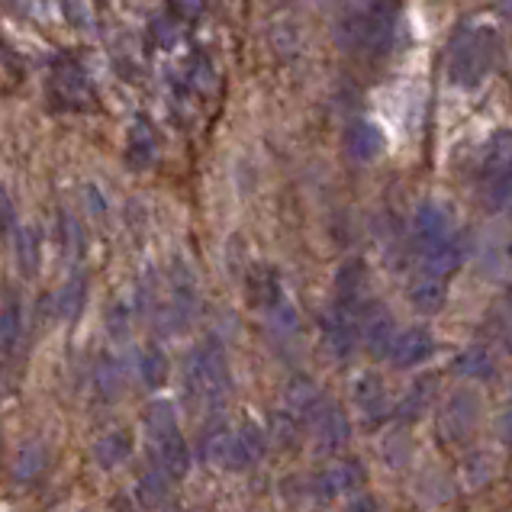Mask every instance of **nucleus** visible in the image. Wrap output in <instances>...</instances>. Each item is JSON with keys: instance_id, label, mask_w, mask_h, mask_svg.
Masks as SVG:
<instances>
[{"instance_id": "obj_13", "label": "nucleus", "mask_w": 512, "mask_h": 512, "mask_svg": "<svg viewBox=\"0 0 512 512\" xmlns=\"http://www.w3.org/2000/svg\"><path fill=\"white\" fill-rule=\"evenodd\" d=\"M152 448H155L158 471H162L168 480H184L187 477V471H190V448L184 442L181 429L152 438Z\"/></svg>"}, {"instance_id": "obj_30", "label": "nucleus", "mask_w": 512, "mask_h": 512, "mask_svg": "<svg viewBox=\"0 0 512 512\" xmlns=\"http://www.w3.org/2000/svg\"><path fill=\"white\" fill-rule=\"evenodd\" d=\"M277 445H294L297 442V416L290 413H274L271 429H265Z\"/></svg>"}, {"instance_id": "obj_2", "label": "nucleus", "mask_w": 512, "mask_h": 512, "mask_svg": "<svg viewBox=\"0 0 512 512\" xmlns=\"http://www.w3.org/2000/svg\"><path fill=\"white\" fill-rule=\"evenodd\" d=\"M500 55L503 46L496 26L490 23L461 26L448 46V81L458 91H474V87H480L496 71Z\"/></svg>"}, {"instance_id": "obj_8", "label": "nucleus", "mask_w": 512, "mask_h": 512, "mask_svg": "<svg viewBox=\"0 0 512 512\" xmlns=\"http://www.w3.org/2000/svg\"><path fill=\"white\" fill-rule=\"evenodd\" d=\"M203 455H207V461L223 467V471H245V467L255 464L252 455L245 451L239 432L232 429H213L203 438Z\"/></svg>"}, {"instance_id": "obj_19", "label": "nucleus", "mask_w": 512, "mask_h": 512, "mask_svg": "<svg viewBox=\"0 0 512 512\" xmlns=\"http://www.w3.org/2000/svg\"><path fill=\"white\" fill-rule=\"evenodd\" d=\"M435 393H438V380L432 374L419 377L416 384L406 390V397L397 403V409H393V413H397L400 422H416L429 409V403L435 400Z\"/></svg>"}, {"instance_id": "obj_14", "label": "nucleus", "mask_w": 512, "mask_h": 512, "mask_svg": "<svg viewBox=\"0 0 512 512\" xmlns=\"http://www.w3.org/2000/svg\"><path fill=\"white\" fill-rule=\"evenodd\" d=\"M23 342V300L13 287L0 294V358H10Z\"/></svg>"}, {"instance_id": "obj_23", "label": "nucleus", "mask_w": 512, "mask_h": 512, "mask_svg": "<svg viewBox=\"0 0 512 512\" xmlns=\"http://www.w3.org/2000/svg\"><path fill=\"white\" fill-rule=\"evenodd\" d=\"M455 371L471 380H490L496 374V358L487 345H471L455 358Z\"/></svg>"}, {"instance_id": "obj_29", "label": "nucleus", "mask_w": 512, "mask_h": 512, "mask_svg": "<svg viewBox=\"0 0 512 512\" xmlns=\"http://www.w3.org/2000/svg\"><path fill=\"white\" fill-rule=\"evenodd\" d=\"M239 438H242V445H245L248 455H252V461L265 458V448H268V432L261 429L258 422L245 419V422H242V429H239Z\"/></svg>"}, {"instance_id": "obj_16", "label": "nucleus", "mask_w": 512, "mask_h": 512, "mask_svg": "<svg viewBox=\"0 0 512 512\" xmlns=\"http://www.w3.org/2000/svg\"><path fill=\"white\" fill-rule=\"evenodd\" d=\"M409 306H413L416 313L422 316H435L438 310L445 306V297H448V284L442 281V277L435 274H426L422 271L413 284H409Z\"/></svg>"}, {"instance_id": "obj_11", "label": "nucleus", "mask_w": 512, "mask_h": 512, "mask_svg": "<svg viewBox=\"0 0 512 512\" xmlns=\"http://www.w3.org/2000/svg\"><path fill=\"white\" fill-rule=\"evenodd\" d=\"M323 339L335 358H348L358 345V316L342 306H332L323 316Z\"/></svg>"}, {"instance_id": "obj_12", "label": "nucleus", "mask_w": 512, "mask_h": 512, "mask_svg": "<svg viewBox=\"0 0 512 512\" xmlns=\"http://www.w3.org/2000/svg\"><path fill=\"white\" fill-rule=\"evenodd\" d=\"M313 435H316V445L323 451H339L348 445L351 438V422H348V413L342 406H332V403H323L319 406V413L313 416Z\"/></svg>"}, {"instance_id": "obj_31", "label": "nucleus", "mask_w": 512, "mask_h": 512, "mask_svg": "<svg viewBox=\"0 0 512 512\" xmlns=\"http://www.w3.org/2000/svg\"><path fill=\"white\" fill-rule=\"evenodd\" d=\"M42 464H46V455H42V448H26L20 464H17V480H33L42 471Z\"/></svg>"}, {"instance_id": "obj_7", "label": "nucleus", "mask_w": 512, "mask_h": 512, "mask_svg": "<svg viewBox=\"0 0 512 512\" xmlns=\"http://www.w3.org/2000/svg\"><path fill=\"white\" fill-rule=\"evenodd\" d=\"M361 480H364V467L358 461H335L313 477L310 490L316 500H339V496L358 490Z\"/></svg>"}, {"instance_id": "obj_27", "label": "nucleus", "mask_w": 512, "mask_h": 512, "mask_svg": "<svg viewBox=\"0 0 512 512\" xmlns=\"http://www.w3.org/2000/svg\"><path fill=\"white\" fill-rule=\"evenodd\" d=\"M81 306H84V277L75 274L71 281L58 290V297H55V310L58 316H65V319H75L81 313Z\"/></svg>"}, {"instance_id": "obj_22", "label": "nucleus", "mask_w": 512, "mask_h": 512, "mask_svg": "<svg viewBox=\"0 0 512 512\" xmlns=\"http://www.w3.org/2000/svg\"><path fill=\"white\" fill-rule=\"evenodd\" d=\"M158 155V145H155V136H152V126L139 120L133 129H129V152H126V162L129 168L136 171H145Z\"/></svg>"}, {"instance_id": "obj_15", "label": "nucleus", "mask_w": 512, "mask_h": 512, "mask_svg": "<svg viewBox=\"0 0 512 512\" xmlns=\"http://www.w3.org/2000/svg\"><path fill=\"white\" fill-rule=\"evenodd\" d=\"M384 133L371 123V120H355L348 129H345V152L351 162H361V165H368L374 162V158L384 152Z\"/></svg>"}, {"instance_id": "obj_9", "label": "nucleus", "mask_w": 512, "mask_h": 512, "mask_svg": "<svg viewBox=\"0 0 512 512\" xmlns=\"http://www.w3.org/2000/svg\"><path fill=\"white\" fill-rule=\"evenodd\" d=\"M393 335H397V323L380 303H364V310L358 313V339L368 345L374 355H387Z\"/></svg>"}, {"instance_id": "obj_26", "label": "nucleus", "mask_w": 512, "mask_h": 512, "mask_svg": "<svg viewBox=\"0 0 512 512\" xmlns=\"http://www.w3.org/2000/svg\"><path fill=\"white\" fill-rule=\"evenodd\" d=\"M17 265L26 277H33L39 271V232L36 229L17 232Z\"/></svg>"}, {"instance_id": "obj_35", "label": "nucleus", "mask_w": 512, "mask_h": 512, "mask_svg": "<svg viewBox=\"0 0 512 512\" xmlns=\"http://www.w3.org/2000/svg\"><path fill=\"white\" fill-rule=\"evenodd\" d=\"M181 512H194V509H181Z\"/></svg>"}, {"instance_id": "obj_25", "label": "nucleus", "mask_w": 512, "mask_h": 512, "mask_svg": "<svg viewBox=\"0 0 512 512\" xmlns=\"http://www.w3.org/2000/svg\"><path fill=\"white\" fill-rule=\"evenodd\" d=\"M145 432H149V438L178 432V409H174L168 400L152 403L149 409H145Z\"/></svg>"}, {"instance_id": "obj_21", "label": "nucleus", "mask_w": 512, "mask_h": 512, "mask_svg": "<svg viewBox=\"0 0 512 512\" xmlns=\"http://www.w3.org/2000/svg\"><path fill=\"white\" fill-rule=\"evenodd\" d=\"M55 94L62 100L65 107H81L87 94H91V87H87V78L78 65H62L55 71Z\"/></svg>"}, {"instance_id": "obj_24", "label": "nucleus", "mask_w": 512, "mask_h": 512, "mask_svg": "<svg viewBox=\"0 0 512 512\" xmlns=\"http://www.w3.org/2000/svg\"><path fill=\"white\" fill-rule=\"evenodd\" d=\"M139 377H142V384L145 387H162L165 380H168V358H165V351L162 348H142L139 351Z\"/></svg>"}, {"instance_id": "obj_17", "label": "nucleus", "mask_w": 512, "mask_h": 512, "mask_svg": "<svg viewBox=\"0 0 512 512\" xmlns=\"http://www.w3.org/2000/svg\"><path fill=\"white\" fill-rule=\"evenodd\" d=\"M355 403L358 409L364 413V419H384L390 413V397H387V387H384V380H380L377 374H364L358 377V384H355Z\"/></svg>"}, {"instance_id": "obj_28", "label": "nucleus", "mask_w": 512, "mask_h": 512, "mask_svg": "<svg viewBox=\"0 0 512 512\" xmlns=\"http://www.w3.org/2000/svg\"><path fill=\"white\" fill-rule=\"evenodd\" d=\"M168 487H171V480L155 467V471H149V474L142 477L139 493H142V500L149 503V506H158V503L168 500Z\"/></svg>"}, {"instance_id": "obj_20", "label": "nucleus", "mask_w": 512, "mask_h": 512, "mask_svg": "<svg viewBox=\"0 0 512 512\" xmlns=\"http://www.w3.org/2000/svg\"><path fill=\"white\" fill-rule=\"evenodd\" d=\"M129 455H133V435L126 429H113L104 438H97V445H94V458L100 467H107V471L126 464Z\"/></svg>"}, {"instance_id": "obj_18", "label": "nucleus", "mask_w": 512, "mask_h": 512, "mask_svg": "<svg viewBox=\"0 0 512 512\" xmlns=\"http://www.w3.org/2000/svg\"><path fill=\"white\" fill-rule=\"evenodd\" d=\"M284 403L290 409V416H316L319 413V406L326 403V393L319 390L313 380H306V377H297V380H290L287 390H284Z\"/></svg>"}, {"instance_id": "obj_34", "label": "nucleus", "mask_w": 512, "mask_h": 512, "mask_svg": "<svg viewBox=\"0 0 512 512\" xmlns=\"http://www.w3.org/2000/svg\"><path fill=\"white\" fill-rule=\"evenodd\" d=\"M345 512H377V506H374V500H355Z\"/></svg>"}, {"instance_id": "obj_6", "label": "nucleus", "mask_w": 512, "mask_h": 512, "mask_svg": "<svg viewBox=\"0 0 512 512\" xmlns=\"http://www.w3.org/2000/svg\"><path fill=\"white\" fill-rule=\"evenodd\" d=\"M480 422V400L474 390H455L442 406L438 416V429H442L445 442H464L467 435H474Z\"/></svg>"}, {"instance_id": "obj_5", "label": "nucleus", "mask_w": 512, "mask_h": 512, "mask_svg": "<svg viewBox=\"0 0 512 512\" xmlns=\"http://www.w3.org/2000/svg\"><path fill=\"white\" fill-rule=\"evenodd\" d=\"M413 236H416L419 255H426V252H432V248H438V245H448V242L461 239V232L455 226V219H451L448 207L429 200V203H422V207L416 210Z\"/></svg>"}, {"instance_id": "obj_32", "label": "nucleus", "mask_w": 512, "mask_h": 512, "mask_svg": "<svg viewBox=\"0 0 512 512\" xmlns=\"http://www.w3.org/2000/svg\"><path fill=\"white\" fill-rule=\"evenodd\" d=\"M168 7H171V13L178 20H184V23H194V20H200L203 17V0H168Z\"/></svg>"}, {"instance_id": "obj_4", "label": "nucleus", "mask_w": 512, "mask_h": 512, "mask_svg": "<svg viewBox=\"0 0 512 512\" xmlns=\"http://www.w3.org/2000/svg\"><path fill=\"white\" fill-rule=\"evenodd\" d=\"M480 197L490 213L506 210L512 197V142L509 133H500L490 142V152L480 165Z\"/></svg>"}, {"instance_id": "obj_33", "label": "nucleus", "mask_w": 512, "mask_h": 512, "mask_svg": "<svg viewBox=\"0 0 512 512\" xmlns=\"http://www.w3.org/2000/svg\"><path fill=\"white\" fill-rule=\"evenodd\" d=\"M10 223H13V213H10V200H7V194L0 190V229H10Z\"/></svg>"}, {"instance_id": "obj_3", "label": "nucleus", "mask_w": 512, "mask_h": 512, "mask_svg": "<svg viewBox=\"0 0 512 512\" xmlns=\"http://www.w3.org/2000/svg\"><path fill=\"white\" fill-rule=\"evenodd\" d=\"M232 387L226 351L216 339L200 342L184 364V390L194 406H219Z\"/></svg>"}, {"instance_id": "obj_1", "label": "nucleus", "mask_w": 512, "mask_h": 512, "mask_svg": "<svg viewBox=\"0 0 512 512\" xmlns=\"http://www.w3.org/2000/svg\"><path fill=\"white\" fill-rule=\"evenodd\" d=\"M397 0H345L335 20V42L345 52L380 58L397 36Z\"/></svg>"}, {"instance_id": "obj_10", "label": "nucleus", "mask_w": 512, "mask_h": 512, "mask_svg": "<svg viewBox=\"0 0 512 512\" xmlns=\"http://www.w3.org/2000/svg\"><path fill=\"white\" fill-rule=\"evenodd\" d=\"M432 351H435L432 332L422 329V326H413V329L393 335L387 358L393 361V368H403L406 371V368H416V364H422V361H429Z\"/></svg>"}]
</instances>
